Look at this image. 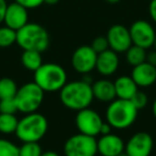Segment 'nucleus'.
I'll return each instance as SVG.
<instances>
[{
  "label": "nucleus",
  "instance_id": "1",
  "mask_svg": "<svg viewBox=\"0 0 156 156\" xmlns=\"http://www.w3.org/2000/svg\"><path fill=\"white\" fill-rule=\"evenodd\" d=\"M60 101L66 108L79 111L88 108L93 101L92 85L86 80L66 83L60 90Z\"/></svg>",
  "mask_w": 156,
  "mask_h": 156
},
{
  "label": "nucleus",
  "instance_id": "2",
  "mask_svg": "<svg viewBox=\"0 0 156 156\" xmlns=\"http://www.w3.org/2000/svg\"><path fill=\"white\" fill-rule=\"evenodd\" d=\"M16 43L24 50L43 52L49 46V35L40 24L28 23L16 31Z\"/></svg>",
  "mask_w": 156,
  "mask_h": 156
},
{
  "label": "nucleus",
  "instance_id": "3",
  "mask_svg": "<svg viewBox=\"0 0 156 156\" xmlns=\"http://www.w3.org/2000/svg\"><path fill=\"white\" fill-rule=\"evenodd\" d=\"M65 69L57 63H43L34 72V83L44 92H58L67 83Z\"/></svg>",
  "mask_w": 156,
  "mask_h": 156
},
{
  "label": "nucleus",
  "instance_id": "4",
  "mask_svg": "<svg viewBox=\"0 0 156 156\" xmlns=\"http://www.w3.org/2000/svg\"><path fill=\"white\" fill-rule=\"evenodd\" d=\"M137 115L138 110L129 100L115 98L107 107L106 122L115 129H125L135 123Z\"/></svg>",
  "mask_w": 156,
  "mask_h": 156
},
{
  "label": "nucleus",
  "instance_id": "5",
  "mask_svg": "<svg viewBox=\"0 0 156 156\" xmlns=\"http://www.w3.org/2000/svg\"><path fill=\"white\" fill-rule=\"evenodd\" d=\"M48 129L47 119L39 112L27 113L18 120L15 135L23 142H39Z\"/></svg>",
  "mask_w": 156,
  "mask_h": 156
},
{
  "label": "nucleus",
  "instance_id": "6",
  "mask_svg": "<svg viewBox=\"0 0 156 156\" xmlns=\"http://www.w3.org/2000/svg\"><path fill=\"white\" fill-rule=\"evenodd\" d=\"M44 93L45 92L34 81L25 83L20 87L14 98L18 111L26 115L37 112L44 101Z\"/></svg>",
  "mask_w": 156,
  "mask_h": 156
},
{
  "label": "nucleus",
  "instance_id": "7",
  "mask_svg": "<svg viewBox=\"0 0 156 156\" xmlns=\"http://www.w3.org/2000/svg\"><path fill=\"white\" fill-rule=\"evenodd\" d=\"M65 156H95L98 154V140L95 137L76 134L69 137L63 147Z\"/></svg>",
  "mask_w": 156,
  "mask_h": 156
},
{
  "label": "nucleus",
  "instance_id": "8",
  "mask_svg": "<svg viewBox=\"0 0 156 156\" xmlns=\"http://www.w3.org/2000/svg\"><path fill=\"white\" fill-rule=\"evenodd\" d=\"M75 123L79 133L95 137L101 134V127L104 122L98 112L88 107L83 110L77 111Z\"/></svg>",
  "mask_w": 156,
  "mask_h": 156
},
{
  "label": "nucleus",
  "instance_id": "9",
  "mask_svg": "<svg viewBox=\"0 0 156 156\" xmlns=\"http://www.w3.org/2000/svg\"><path fill=\"white\" fill-rule=\"evenodd\" d=\"M129 34L133 45L139 46L144 49H149L153 46L156 32L153 26L149 22L143 20H136L129 28Z\"/></svg>",
  "mask_w": 156,
  "mask_h": 156
},
{
  "label": "nucleus",
  "instance_id": "10",
  "mask_svg": "<svg viewBox=\"0 0 156 156\" xmlns=\"http://www.w3.org/2000/svg\"><path fill=\"white\" fill-rule=\"evenodd\" d=\"M98 54L90 45L79 46L72 56V65L76 72L80 74H89L95 69Z\"/></svg>",
  "mask_w": 156,
  "mask_h": 156
},
{
  "label": "nucleus",
  "instance_id": "11",
  "mask_svg": "<svg viewBox=\"0 0 156 156\" xmlns=\"http://www.w3.org/2000/svg\"><path fill=\"white\" fill-rule=\"evenodd\" d=\"M106 37L109 44V48L117 54L125 52L133 45L129 29H127L123 25L111 26L107 32Z\"/></svg>",
  "mask_w": 156,
  "mask_h": 156
},
{
  "label": "nucleus",
  "instance_id": "12",
  "mask_svg": "<svg viewBox=\"0 0 156 156\" xmlns=\"http://www.w3.org/2000/svg\"><path fill=\"white\" fill-rule=\"evenodd\" d=\"M153 150V139L145 132H138L133 135L126 142L125 150L128 156H150Z\"/></svg>",
  "mask_w": 156,
  "mask_h": 156
},
{
  "label": "nucleus",
  "instance_id": "13",
  "mask_svg": "<svg viewBox=\"0 0 156 156\" xmlns=\"http://www.w3.org/2000/svg\"><path fill=\"white\" fill-rule=\"evenodd\" d=\"M28 20L29 14L26 8H24L15 1L8 5L5 14V20H3V23L7 27L17 31L20 28H23L25 25L28 24Z\"/></svg>",
  "mask_w": 156,
  "mask_h": 156
},
{
  "label": "nucleus",
  "instance_id": "14",
  "mask_svg": "<svg viewBox=\"0 0 156 156\" xmlns=\"http://www.w3.org/2000/svg\"><path fill=\"white\" fill-rule=\"evenodd\" d=\"M125 150V143L121 137L115 134L102 135L98 140V153L102 156H117Z\"/></svg>",
  "mask_w": 156,
  "mask_h": 156
},
{
  "label": "nucleus",
  "instance_id": "15",
  "mask_svg": "<svg viewBox=\"0 0 156 156\" xmlns=\"http://www.w3.org/2000/svg\"><path fill=\"white\" fill-rule=\"evenodd\" d=\"M130 77L138 87H150L156 83V66L145 61L133 67Z\"/></svg>",
  "mask_w": 156,
  "mask_h": 156
},
{
  "label": "nucleus",
  "instance_id": "16",
  "mask_svg": "<svg viewBox=\"0 0 156 156\" xmlns=\"http://www.w3.org/2000/svg\"><path fill=\"white\" fill-rule=\"evenodd\" d=\"M119 67V57L118 54L110 48L98 54L95 69L101 75L111 76L117 72Z\"/></svg>",
  "mask_w": 156,
  "mask_h": 156
},
{
  "label": "nucleus",
  "instance_id": "17",
  "mask_svg": "<svg viewBox=\"0 0 156 156\" xmlns=\"http://www.w3.org/2000/svg\"><path fill=\"white\" fill-rule=\"evenodd\" d=\"M93 98L100 102L110 103L117 98L115 83L108 79H100L92 85Z\"/></svg>",
  "mask_w": 156,
  "mask_h": 156
},
{
  "label": "nucleus",
  "instance_id": "18",
  "mask_svg": "<svg viewBox=\"0 0 156 156\" xmlns=\"http://www.w3.org/2000/svg\"><path fill=\"white\" fill-rule=\"evenodd\" d=\"M113 83H115L117 98L130 100L133 95L138 91V86L130 76H120Z\"/></svg>",
  "mask_w": 156,
  "mask_h": 156
},
{
  "label": "nucleus",
  "instance_id": "19",
  "mask_svg": "<svg viewBox=\"0 0 156 156\" xmlns=\"http://www.w3.org/2000/svg\"><path fill=\"white\" fill-rule=\"evenodd\" d=\"M20 60L25 69L32 72H35L43 64L42 52L35 51V50H24Z\"/></svg>",
  "mask_w": 156,
  "mask_h": 156
},
{
  "label": "nucleus",
  "instance_id": "20",
  "mask_svg": "<svg viewBox=\"0 0 156 156\" xmlns=\"http://www.w3.org/2000/svg\"><path fill=\"white\" fill-rule=\"evenodd\" d=\"M125 58L129 65H132L133 67L137 66L147 61V49L136 45H132L125 51Z\"/></svg>",
  "mask_w": 156,
  "mask_h": 156
},
{
  "label": "nucleus",
  "instance_id": "21",
  "mask_svg": "<svg viewBox=\"0 0 156 156\" xmlns=\"http://www.w3.org/2000/svg\"><path fill=\"white\" fill-rule=\"evenodd\" d=\"M18 87L15 81L10 77L0 78V100L14 98L17 93Z\"/></svg>",
  "mask_w": 156,
  "mask_h": 156
},
{
  "label": "nucleus",
  "instance_id": "22",
  "mask_svg": "<svg viewBox=\"0 0 156 156\" xmlns=\"http://www.w3.org/2000/svg\"><path fill=\"white\" fill-rule=\"evenodd\" d=\"M18 125V119L15 115L0 113V133L5 135L15 134Z\"/></svg>",
  "mask_w": 156,
  "mask_h": 156
},
{
  "label": "nucleus",
  "instance_id": "23",
  "mask_svg": "<svg viewBox=\"0 0 156 156\" xmlns=\"http://www.w3.org/2000/svg\"><path fill=\"white\" fill-rule=\"evenodd\" d=\"M16 43V31L7 26L0 27V48H8Z\"/></svg>",
  "mask_w": 156,
  "mask_h": 156
},
{
  "label": "nucleus",
  "instance_id": "24",
  "mask_svg": "<svg viewBox=\"0 0 156 156\" xmlns=\"http://www.w3.org/2000/svg\"><path fill=\"white\" fill-rule=\"evenodd\" d=\"M42 151L39 142H23L20 147V156H41Z\"/></svg>",
  "mask_w": 156,
  "mask_h": 156
},
{
  "label": "nucleus",
  "instance_id": "25",
  "mask_svg": "<svg viewBox=\"0 0 156 156\" xmlns=\"http://www.w3.org/2000/svg\"><path fill=\"white\" fill-rule=\"evenodd\" d=\"M0 156H20V147L10 140L0 138Z\"/></svg>",
  "mask_w": 156,
  "mask_h": 156
},
{
  "label": "nucleus",
  "instance_id": "26",
  "mask_svg": "<svg viewBox=\"0 0 156 156\" xmlns=\"http://www.w3.org/2000/svg\"><path fill=\"white\" fill-rule=\"evenodd\" d=\"M18 111L15 98H5L0 100V113H8V115H15Z\"/></svg>",
  "mask_w": 156,
  "mask_h": 156
},
{
  "label": "nucleus",
  "instance_id": "27",
  "mask_svg": "<svg viewBox=\"0 0 156 156\" xmlns=\"http://www.w3.org/2000/svg\"><path fill=\"white\" fill-rule=\"evenodd\" d=\"M130 102L133 103V105H134L135 107L137 108V110H141V109H143L145 106L147 105V95L144 93V92L142 91H137L136 93L133 95V98H130Z\"/></svg>",
  "mask_w": 156,
  "mask_h": 156
},
{
  "label": "nucleus",
  "instance_id": "28",
  "mask_svg": "<svg viewBox=\"0 0 156 156\" xmlns=\"http://www.w3.org/2000/svg\"><path fill=\"white\" fill-rule=\"evenodd\" d=\"M91 46L93 48V50L96 54H101V52L105 51V50L109 49V44L107 41L106 37H98L92 41Z\"/></svg>",
  "mask_w": 156,
  "mask_h": 156
},
{
  "label": "nucleus",
  "instance_id": "29",
  "mask_svg": "<svg viewBox=\"0 0 156 156\" xmlns=\"http://www.w3.org/2000/svg\"><path fill=\"white\" fill-rule=\"evenodd\" d=\"M15 2L20 3L27 10H30L37 9L40 5H42L44 3V0H15Z\"/></svg>",
  "mask_w": 156,
  "mask_h": 156
},
{
  "label": "nucleus",
  "instance_id": "30",
  "mask_svg": "<svg viewBox=\"0 0 156 156\" xmlns=\"http://www.w3.org/2000/svg\"><path fill=\"white\" fill-rule=\"evenodd\" d=\"M149 13L152 20L156 24V0H151L149 5Z\"/></svg>",
  "mask_w": 156,
  "mask_h": 156
},
{
  "label": "nucleus",
  "instance_id": "31",
  "mask_svg": "<svg viewBox=\"0 0 156 156\" xmlns=\"http://www.w3.org/2000/svg\"><path fill=\"white\" fill-rule=\"evenodd\" d=\"M8 3L5 0H0V24L3 23L5 20V10H7Z\"/></svg>",
  "mask_w": 156,
  "mask_h": 156
},
{
  "label": "nucleus",
  "instance_id": "32",
  "mask_svg": "<svg viewBox=\"0 0 156 156\" xmlns=\"http://www.w3.org/2000/svg\"><path fill=\"white\" fill-rule=\"evenodd\" d=\"M147 62L156 66V50L147 54Z\"/></svg>",
  "mask_w": 156,
  "mask_h": 156
},
{
  "label": "nucleus",
  "instance_id": "33",
  "mask_svg": "<svg viewBox=\"0 0 156 156\" xmlns=\"http://www.w3.org/2000/svg\"><path fill=\"white\" fill-rule=\"evenodd\" d=\"M111 129H112V126L108 123V122H104L101 127V135H108L111 133Z\"/></svg>",
  "mask_w": 156,
  "mask_h": 156
},
{
  "label": "nucleus",
  "instance_id": "34",
  "mask_svg": "<svg viewBox=\"0 0 156 156\" xmlns=\"http://www.w3.org/2000/svg\"><path fill=\"white\" fill-rule=\"evenodd\" d=\"M41 156H60L57 152L54 151H47V152H43Z\"/></svg>",
  "mask_w": 156,
  "mask_h": 156
},
{
  "label": "nucleus",
  "instance_id": "35",
  "mask_svg": "<svg viewBox=\"0 0 156 156\" xmlns=\"http://www.w3.org/2000/svg\"><path fill=\"white\" fill-rule=\"evenodd\" d=\"M59 1H60V0H44V3H46V5H57Z\"/></svg>",
  "mask_w": 156,
  "mask_h": 156
},
{
  "label": "nucleus",
  "instance_id": "36",
  "mask_svg": "<svg viewBox=\"0 0 156 156\" xmlns=\"http://www.w3.org/2000/svg\"><path fill=\"white\" fill-rule=\"evenodd\" d=\"M152 112H153L154 118L156 119V98H155V101H154V103H153V106H152Z\"/></svg>",
  "mask_w": 156,
  "mask_h": 156
},
{
  "label": "nucleus",
  "instance_id": "37",
  "mask_svg": "<svg viewBox=\"0 0 156 156\" xmlns=\"http://www.w3.org/2000/svg\"><path fill=\"white\" fill-rule=\"evenodd\" d=\"M106 1L109 3H118V2H120L121 0H106Z\"/></svg>",
  "mask_w": 156,
  "mask_h": 156
},
{
  "label": "nucleus",
  "instance_id": "38",
  "mask_svg": "<svg viewBox=\"0 0 156 156\" xmlns=\"http://www.w3.org/2000/svg\"><path fill=\"white\" fill-rule=\"evenodd\" d=\"M117 156H128V155H127V154H126V152H125V151H123V152H122V153L118 154Z\"/></svg>",
  "mask_w": 156,
  "mask_h": 156
},
{
  "label": "nucleus",
  "instance_id": "39",
  "mask_svg": "<svg viewBox=\"0 0 156 156\" xmlns=\"http://www.w3.org/2000/svg\"><path fill=\"white\" fill-rule=\"evenodd\" d=\"M153 47L155 48V50H156V37H155V40H154V44H153Z\"/></svg>",
  "mask_w": 156,
  "mask_h": 156
}]
</instances>
